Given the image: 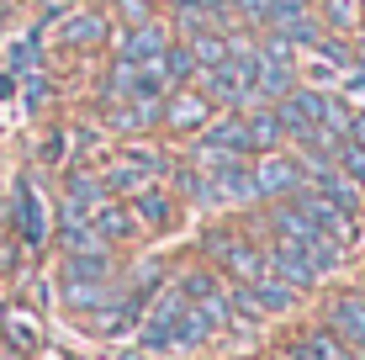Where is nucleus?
<instances>
[{
	"instance_id": "1",
	"label": "nucleus",
	"mask_w": 365,
	"mask_h": 360,
	"mask_svg": "<svg viewBox=\"0 0 365 360\" xmlns=\"http://www.w3.org/2000/svg\"><path fill=\"white\" fill-rule=\"evenodd\" d=\"M175 154H180V148H170L165 138H128L101 159V180H106L111 196H133V191H143V185L165 180Z\"/></svg>"
},
{
	"instance_id": "2",
	"label": "nucleus",
	"mask_w": 365,
	"mask_h": 360,
	"mask_svg": "<svg viewBox=\"0 0 365 360\" xmlns=\"http://www.w3.org/2000/svg\"><path fill=\"white\" fill-rule=\"evenodd\" d=\"M111 32H117V21L106 16V6L101 0H80L74 11H64L53 21V48H64V53H106Z\"/></svg>"
},
{
	"instance_id": "3",
	"label": "nucleus",
	"mask_w": 365,
	"mask_h": 360,
	"mask_svg": "<svg viewBox=\"0 0 365 360\" xmlns=\"http://www.w3.org/2000/svg\"><path fill=\"white\" fill-rule=\"evenodd\" d=\"M11 233H16V244L27 254H43L48 244H53V207H48L43 185L32 175L16 180V202H11Z\"/></svg>"
},
{
	"instance_id": "4",
	"label": "nucleus",
	"mask_w": 365,
	"mask_h": 360,
	"mask_svg": "<svg viewBox=\"0 0 365 360\" xmlns=\"http://www.w3.org/2000/svg\"><path fill=\"white\" fill-rule=\"evenodd\" d=\"M212 117H217V101L201 96L196 85H180V91H170L165 106H159V138L165 143H191V138L207 133Z\"/></svg>"
},
{
	"instance_id": "5",
	"label": "nucleus",
	"mask_w": 365,
	"mask_h": 360,
	"mask_svg": "<svg viewBox=\"0 0 365 360\" xmlns=\"http://www.w3.org/2000/svg\"><path fill=\"white\" fill-rule=\"evenodd\" d=\"M255 58H259V101H281L286 91L302 85L297 48L281 43L275 32H255Z\"/></svg>"
},
{
	"instance_id": "6",
	"label": "nucleus",
	"mask_w": 365,
	"mask_h": 360,
	"mask_svg": "<svg viewBox=\"0 0 365 360\" xmlns=\"http://www.w3.org/2000/svg\"><path fill=\"white\" fill-rule=\"evenodd\" d=\"M318 324L329 334H339L355 355H365V281L334 287L329 297H323V307H318Z\"/></svg>"
},
{
	"instance_id": "7",
	"label": "nucleus",
	"mask_w": 365,
	"mask_h": 360,
	"mask_svg": "<svg viewBox=\"0 0 365 360\" xmlns=\"http://www.w3.org/2000/svg\"><path fill=\"white\" fill-rule=\"evenodd\" d=\"M249 170H255L259 185V207L265 202H286V196L302 191V165H297V148H270V154H249Z\"/></svg>"
},
{
	"instance_id": "8",
	"label": "nucleus",
	"mask_w": 365,
	"mask_h": 360,
	"mask_svg": "<svg viewBox=\"0 0 365 360\" xmlns=\"http://www.w3.org/2000/svg\"><path fill=\"white\" fill-rule=\"evenodd\" d=\"M128 207L138 212V222H143L148 239H165V233H175L185 217H191V212L180 207V196H175L165 180H154V185H143V191H133Z\"/></svg>"
},
{
	"instance_id": "9",
	"label": "nucleus",
	"mask_w": 365,
	"mask_h": 360,
	"mask_svg": "<svg viewBox=\"0 0 365 360\" xmlns=\"http://www.w3.org/2000/svg\"><path fill=\"white\" fill-rule=\"evenodd\" d=\"M165 185L175 196H180V207L185 212H196V217H217L222 212V202H217V185H212V175L201 165H191L185 154H175V165H170V175Z\"/></svg>"
},
{
	"instance_id": "10",
	"label": "nucleus",
	"mask_w": 365,
	"mask_h": 360,
	"mask_svg": "<svg viewBox=\"0 0 365 360\" xmlns=\"http://www.w3.org/2000/svg\"><path fill=\"white\" fill-rule=\"evenodd\" d=\"M170 21L159 16V21H138V27H117L111 32V48L106 53L111 58H128V64H154V58H165V48H170Z\"/></svg>"
},
{
	"instance_id": "11",
	"label": "nucleus",
	"mask_w": 365,
	"mask_h": 360,
	"mask_svg": "<svg viewBox=\"0 0 365 360\" xmlns=\"http://www.w3.org/2000/svg\"><path fill=\"white\" fill-rule=\"evenodd\" d=\"M91 228H96L117 254H128V250H138V244L148 239L143 222H138V212L128 207V196H106V202H101L96 212H91Z\"/></svg>"
},
{
	"instance_id": "12",
	"label": "nucleus",
	"mask_w": 365,
	"mask_h": 360,
	"mask_svg": "<svg viewBox=\"0 0 365 360\" xmlns=\"http://www.w3.org/2000/svg\"><path fill=\"white\" fill-rule=\"evenodd\" d=\"M265 259H270V276H281L286 287H297L302 297H318V292H323V276L312 270V259L302 254V244L265 239Z\"/></svg>"
},
{
	"instance_id": "13",
	"label": "nucleus",
	"mask_w": 365,
	"mask_h": 360,
	"mask_svg": "<svg viewBox=\"0 0 365 360\" xmlns=\"http://www.w3.org/2000/svg\"><path fill=\"white\" fill-rule=\"evenodd\" d=\"M275 360H360V355L349 350L339 334H329V329L318 324V318H312L307 329H297L292 339L281 344V355H275Z\"/></svg>"
},
{
	"instance_id": "14",
	"label": "nucleus",
	"mask_w": 365,
	"mask_h": 360,
	"mask_svg": "<svg viewBox=\"0 0 365 360\" xmlns=\"http://www.w3.org/2000/svg\"><path fill=\"white\" fill-rule=\"evenodd\" d=\"M212 185H217V202L222 212H255L259 207V185H255V170H249V159H233V165L212 170Z\"/></svg>"
},
{
	"instance_id": "15",
	"label": "nucleus",
	"mask_w": 365,
	"mask_h": 360,
	"mask_svg": "<svg viewBox=\"0 0 365 360\" xmlns=\"http://www.w3.org/2000/svg\"><path fill=\"white\" fill-rule=\"evenodd\" d=\"M244 133H249V154H270V148H286V128L275 101H255L244 106Z\"/></svg>"
},
{
	"instance_id": "16",
	"label": "nucleus",
	"mask_w": 365,
	"mask_h": 360,
	"mask_svg": "<svg viewBox=\"0 0 365 360\" xmlns=\"http://www.w3.org/2000/svg\"><path fill=\"white\" fill-rule=\"evenodd\" d=\"M58 302L74 318H91V313L117 302V281H58Z\"/></svg>"
},
{
	"instance_id": "17",
	"label": "nucleus",
	"mask_w": 365,
	"mask_h": 360,
	"mask_svg": "<svg viewBox=\"0 0 365 360\" xmlns=\"http://www.w3.org/2000/svg\"><path fill=\"white\" fill-rule=\"evenodd\" d=\"M196 91L212 96V101H217V111H244V106H249V91H244V80L233 74V64L201 69V74H196Z\"/></svg>"
},
{
	"instance_id": "18",
	"label": "nucleus",
	"mask_w": 365,
	"mask_h": 360,
	"mask_svg": "<svg viewBox=\"0 0 365 360\" xmlns=\"http://www.w3.org/2000/svg\"><path fill=\"white\" fill-rule=\"evenodd\" d=\"M249 297L259 302V313H265V318H286V313H297V307L307 302V297H302L297 287H286V281H281V276H270V270H265L259 281H249Z\"/></svg>"
},
{
	"instance_id": "19",
	"label": "nucleus",
	"mask_w": 365,
	"mask_h": 360,
	"mask_svg": "<svg viewBox=\"0 0 365 360\" xmlns=\"http://www.w3.org/2000/svg\"><path fill=\"white\" fill-rule=\"evenodd\" d=\"M159 69H165V85H170V91H180V85H196V74H201V64H196V53H191V43H185V37H170V48H165V58H159Z\"/></svg>"
},
{
	"instance_id": "20",
	"label": "nucleus",
	"mask_w": 365,
	"mask_h": 360,
	"mask_svg": "<svg viewBox=\"0 0 365 360\" xmlns=\"http://www.w3.org/2000/svg\"><path fill=\"white\" fill-rule=\"evenodd\" d=\"M207 143L228 148V154H244L249 159V133H244V111H217V117L207 122V133H201Z\"/></svg>"
},
{
	"instance_id": "21",
	"label": "nucleus",
	"mask_w": 365,
	"mask_h": 360,
	"mask_svg": "<svg viewBox=\"0 0 365 360\" xmlns=\"http://www.w3.org/2000/svg\"><path fill=\"white\" fill-rule=\"evenodd\" d=\"M0 339L11 344V350H21V355H32V350H43V329H37V313H0Z\"/></svg>"
},
{
	"instance_id": "22",
	"label": "nucleus",
	"mask_w": 365,
	"mask_h": 360,
	"mask_svg": "<svg viewBox=\"0 0 365 360\" xmlns=\"http://www.w3.org/2000/svg\"><path fill=\"white\" fill-rule=\"evenodd\" d=\"M185 43H191V53H196L201 69L228 64V27H201L196 37H185Z\"/></svg>"
},
{
	"instance_id": "23",
	"label": "nucleus",
	"mask_w": 365,
	"mask_h": 360,
	"mask_svg": "<svg viewBox=\"0 0 365 360\" xmlns=\"http://www.w3.org/2000/svg\"><path fill=\"white\" fill-rule=\"evenodd\" d=\"M106 6V16L117 21V27H138V21H159L165 11H159V0H101Z\"/></svg>"
},
{
	"instance_id": "24",
	"label": "nucleus",
	"mask_w": 365,
	"mask_h": 360,
	"mask_svg": "<svg viewBox=\"0 0 365 360\" xmlns=\"http://www.w3.org/2000/svg\"><path fill=\"white\" fill-rule=\"evenodd\" d=\"M334 165L344 170V175L360 185V191H365V143H355V138H339V143H334Z\"/></svg>"
},
{
	"instance_id": "25",
	"label": "nucleus",
	"mask_w": 365,
	"mask_h": 360,
	"mask_svg": "<svg viewBox=\"0 0 365 360\" xmlns=\"http://www.w3.org/2000/svg\"><path fill=\"white\" fill-rule=\"evenodd\" d=\"M307 11H318L312 0H265V32H281L286 21L307 16Z\"/></svg>"
},
{
	"instance_id": "26",
	"label": "nucleus",
	"mask_w": 365,
	"mask_h": 360,
	"mask_svg": "<svg viewBox=\"0 0 365 360\" xmlns=\"http://www.w3.org/2000/svg\"><path fill=\"white\" fill-rule=\"evenodd\" d=\"M334 91L344 96L349 106H365V64H360V58H355V64H349L344 74H339V85H334Z\"/></svg>"
},
{
	"instance_id": "27",
	"label": "nucleus",
	"mask_w": 365,
	"mask_h": 360,
	"mask_svg": "<svg viewBox=\"0 0 365 360\" xmlns=\"http://www.w3.org/2000/svg\"><path fill=\"white\" fill-rule=\"evenodd\" d=\"M32 6H37V16H43V21H58L64 11L80 6V0H32Z\"/></svg>"
},
{
	"instance_id": "28",
	"label": "nucleus",
	"mask_w": 365,
	"mask_h": 360,
	"mask_svg": "<svg viewBox=\"0 0 365 360\" xmlns=\"http://www.w3.org/2000/svg\"><path fill=\"white\" fill-rule=\"evenodd\" d=\"M344 37H349V53H355L360 64H365V16H360V21H355V27H349Z\"/></svg>"
},
{
	"instance_id": "29",
	"label": "nucleus",
	"mask_w": 365,
	"mask_h": 360,
	"mask_svg": "<svg viewBox=\"0 0 365 360\" xmlns=\"http://www.w3.org/2000/svg\"><path fill=\"white\" fill-rule=\"evenodd\" d=\"M196 6H207V0H159V11H165V16H175V11H196Z\"/></svg>"
},
{
	"instance_id": "30",
	"label": "nucleus",
	"mask_w": 365,
	"mask_h": 360,
	"mask_svg": "<svg viewBox=\"0 0 365 360\" xmlns=\"http://www.w3.org/2000/svg\"><path fill=\"white\" fill-rule=\"evenodd\" d=\"M11 16H16V0H0V37L11 32Z\"/></svg>"
},
{
	"instance_id": "31",
	"label": "nucleus",
	"mask_w": 365,
	"mask_h": 360,
	"mask_svg": "<svg viewBox=\"0 0 365 360\" xmlns=\"http://www.w3.org/2000/svg\"><path fill=\"white\" fill-rule=\"evenodd\" d=\"M360 16H365V6H360Z\"/></svg>"
}]
</instances>
